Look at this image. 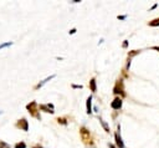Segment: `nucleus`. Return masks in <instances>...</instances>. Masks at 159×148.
Instances as JSON below:
<instances>
[{
    "instance_id": "f257e3e1",
    "label": "nucleus",
    "mask_w": 159,
    "mask_h": 148,
    "mask_svg": "<svg viewBox=\"0 0 159 148\" xmlns=\"http://www.w3.org/2000/svg\"><path fill=\"white\" fill-rule=\"evenodd\" d=\"M111 107H112L113 110H119L122 107V100L119 97L114 98L113 101H112V103H111Z\"/></svg>"
},
{
    "instance_id": "f03ea898",
    "label": "nucleus",
    "mask_w": 159,
    "mask_h": 148,
    "mask_svg": "<svg viewBox=\"0 0 159 148\" xmlns=\"http://www.w3.org/2000/svg\"><path fill=\"white\" fill-rule=\"evenodd\" d=\"M116 143H117L118 148H124V143L122 142V138H121L119 133H116Z\"/></svg>"
},
{
    "instance_id": "7ed1b4c3",
    "label": "nucleus",
    "mask_w": 159,
    "mask_h": 148,
    "mask_svg": "<svg viewBox=\"0 0 159 148\" xmlns=\"http://www.w3.org/2000/svg\"><path fill=\"white\" fill-rule=\"evenodd\" d=\"M86 107H87V113L89 115L92 112V97L89 96L88 98H87V103H86Z\"/></svg>"
},
{
    "instance_id": "20e7f679",
    "label": "nucleus",
    "mask_w": 159,
    "mask_h": 148,
    "mask_svg": "<svg viewBox=\"0 0 159 148\" xmlns=\"http://www.w3.org/2000/svg\"><path fill=\"white\" fill-rule=\"evenodd\" d=\"M18 126H19V127H23V130H24V131H28V121H26L25 118L21 120L20 122L18 123Z\"/></svg>"
},
{
    "instance_id": "39448f33",
    "label": "nucleus",
    "mask_w": 159,
    "mask_h": 148,
    "mask_svg": "<svg viewBox=\"0 0 159 148\" xmlns=\"http://www.w3.org/2000/svg\"><path fill=\"white\" fill-rule=\"evenodd\" d=\"M89 86H91V90H92L93 92H96L97 87H96V80H94V78H92V80L89 81Z\"/></svg>"
},
{
    "instance_id": "423d86ee",
    "label": "nucleus",
    "mask_w": 159,
    "mask_h": 148,
    "mask_svg": "<svg viewBox=\"0 0 159 148\" xmlns=\"http://www.w3.org/2000/svg\"><path fill=\"white\" fill-rule=\"evenodd\" d=\"M54 77H55V75H52V76H50V77H47V78H45V80H44V81H42V82H40V83L38 85V86H36V88H40V87L42 86V85H44V83H46L47 81H50V80H51V78H54Z\"/></svg>"
},
{
    "instance_id": "0eeeda50",
    "label": "nucleus",
    "mask_w": 159,
    "mask_h": 148,
    "mask_svg": "<svg viewBox=\"0 0 159 148\" xmlns=\"http://www.w3.org/2000/svg\"><path fill=\"white\" fill-rule=\"evenodd\" d=\"M149 25H150V26H158V25H159V19H155V20L150 21Z\"/></svg>"
},
{
    "instance_id": "6e6552de",
    "label": "nucleus",
    "mask_w": 159,
    "mask_h": 148,
    "mask_svg": "<svg viewBox=\"0 0 159 148\" xmlns=\"http://www.w3.org/2000/svg\"><path fill=\"white\" fill-rule=\"evenodd\" d=\"M47 107H50V108H52V107H54V106H52V105H47ZM40 108H41V110H46V107H45V105H42V106H40ZM47 112H50V113H52V112H51V111H49V110H47Z\"/></svg>"
},
{
    "instance_id": "1a4fd4ad",
    "label": "nucleus",
    "mask_w": 159,
    "mask_h": 148,
    "mask_svg": "<svg viewBox=\"0 0 159 148\" xmlns=\"http://www.w3.org/2000/svg\"><path fill=\"white\" fill-rule=\"evenodd\" d=\"M10 45H13V42H5V44L0 45V50L4 49V47H8V46H10Z\"/></svg>"
},
{
    "instance_id": "9d476101",
    "label": "nucleus",
    "mask_w": 159,
    "mask_h": 148,
    "mask_svg": "<svg viewBox=\"0 0 159 148\" xmlns=\"http://www.w3.org/2000/svg\"><path fill=\"white\" fill-rule=\"evenodd\" d=\"M15 148H26V144L24 143V142H21V143H18Z\"/></svg>"
},
{
    "instance_id": "9b49d317",
    "label": "nucleus",
    "mask_w": 159,
    "mask_h": 148,
    "mask_svg": "<svg viewBox=\"0 0 159 148\" xmlns=\"http://www.w3.org/2000/svg\"><path fill=\"white\" fill-rule=\"evenodd\" d=\"M99 121H101V123H102V126L104 127V130H106V132H109V128H108V126H107V125H106V123L103 122V121H102V120H99Z\"/></svg>"
},
{
    "instance_id": "f8f14e48",
    "label": "nucleus",
    "mask_w": 159,
    "mask_h": 148,
    "mask_svg": "<svg viewBox=\"0 0 159 148\" xmlns=\"http://www.w3.org/2000/svg\"><path fill=\"white\" fill-rule=\"evenodd\" d=\"M73 88H82V86H81V85H80V86H78V85H73Z\"/></svg>"
},
{
    "instance_id": "ddd939ff",
    "label": "nucleus",
    "mask_w": 159,
    "mask_h": 148,
    "mask_svg": "<svg viewBox=\"0 0 159 148\" xmlns=\"http://www.w3.org/2000/svg\"><path fill=\"white\" fill-rule=\"evenodd\" d=\"M127 45H128V42L124 41V42H123V47H127Z\"/></svg>"
},
{
    "instance_id": "4468645a",
    "label": "nucleus",
    "mask_w": 159,
    "mask_h": 148,
    "mask_svg": "<svg viewBox=\"0 0 159 148\" xmlns=\"http://www.w3.org/2000/svg\"><path fill=\"white\" fill-rule=\"evenodd\" d=\"M153 49H154V50H158V51H159V47H158V46H154V47H153Z\"/></svg>"
},
{
    "instance_id": "2eb2a0df",
    "label": "nucleus",
    "mask_w": 159,
    "mask_h": 148,
    "mask_svg": "<svg viewBox=\"0 0 159 148\" xmlns=\"http://www.w3.org/2000/svg\"><path fill=\"white\" fill-rule=\"evenodd\" d=\"M109 147H111V148H116V147H114L113 144H109Z\"/></svg>"
},
{
    "instance_id": "dca6fc26",
    "label": "nucleus",
    "mask_w": 159,
    "mask_h": 148,
    "mask_svg": "<svg viewBox=\"0 0 159 148\" xmlns=\"http://www.w3.org/2000/svg\"><path fill=\"white\" fill-rule=\"evenodd\" d=\"M35 148H41V147H35Z\"/></svg>"
}]
</instances>
